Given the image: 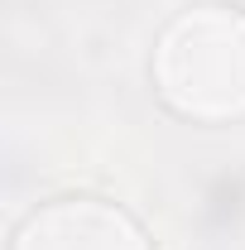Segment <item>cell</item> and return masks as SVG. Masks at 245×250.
I'll list each match as a JSON object with an SVG mask.
<instances>
[{
	"instance_id": "1",
	"label": "cell",
	"mask_w": 245,
	"mask_h": 250,
	"mask_svg": "<svg viewBox=\"0 0 245 250\" xmlns=\"http://www.w3.org/2000/svg\"><path fill=\"white\" fill-rule=\"evenodd\" d=\"M159 96L202 125H226L245 116V10L192 5L154 43Z\"/></svg>"
},
{
	"instance_id": "2",
	"label": "cell",
	"mask_w": 245,
	"mask_h": 250,
	"mask_svg": "<svg viewBox=\"0 0 245 250\" xmlns=\"http://www.w3.org/2000/svg\"><path fill=\"white\" fill-rule=\"evenodd\" d=\"M10 250H154L144 226L106 197H53L34 207Z\"/></svg>"
}]
</instances>
